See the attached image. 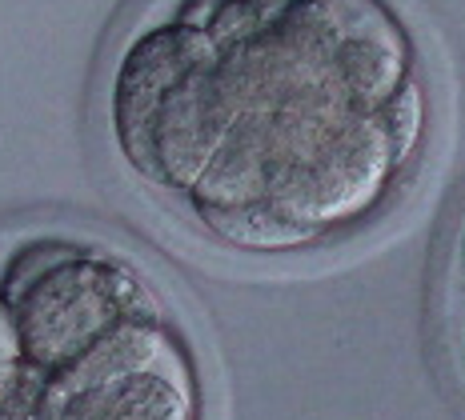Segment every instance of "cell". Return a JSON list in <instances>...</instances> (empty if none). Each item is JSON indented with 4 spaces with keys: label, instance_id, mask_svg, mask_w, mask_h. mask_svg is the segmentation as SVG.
Returning <instances> with one entry per match:
<instances>
[{
    "label": "cell",
    "instance_id": "obj_1",
    "mask_svg": "<svg viewBox=\"0 0 465 420\" xmlns=\"http://www.w3.org/2000/svg\"><path fill=\"white\" fill-rule=\"evenodd\" d=\"M104 129L193 232L293 257L410 189L433 132L430 61L397 0H153L113 53Z\"/></svg>",
    "mask_w": 465,
    "mask_h": 420
},
{
    "label": "cell",
    "instance_id": "obj_2",
    "mask_svg": "<svg viewBox=\"0 0 465 420\" xmlns=\"http://www.w3.org/2000/svg\"><path fill=\"white\" fill-rule=\"evenodd\" d=\"M45 420H205L189 337L153 300L56 365H28Z\"/></svg>",
    "mask_w": 465,
    "mask_h": 420
},
{
    "label": "cell",
    "instance_id": "obj_3",
    "mask_svg": "<svg viewBox=\"0 0 465 420\" xmlns=\"http://www.w3.org/2000/svg\"><path fill=\"white\" fill-rule=\"evenodd\" d=\"M0 420H45L41 400H36V385L25 365L0 376Z\"/></svg>",
    "mask_w": 465,
    "mask_h": 420
},
{
    "label": "cell",
    "instance_id": "obj_4",
    "mask_svg": "<svg viewBox=\"0 0 465 420\" xmlns=\"http://www.w3.org/2000/svg\"><path fill=\"white\" fill-rule=\"evenodd\" d=\"M25 365V345H21V328H16V312L8 300L5 285H0V376L13 373Z\"/></svg>",
    "mask_w": 465,
    "mask_h": 420
},
{
    "label": "cell",
    "instance_id": "obj_5",
    "mask_svg": "<svg viewBox=\"0 0 465 420\" xmlns=\"http://www.w3.org/2000/svg\"><path fill=\"white\" fill-rule=\"evenodd\" d=\"M453 269H458V288H461V312H458V373L465 380V212L458 224V240H453Z\"/></svg>",
    "mask_w": 465,
    "mask_h": 420
}]
</instances>
